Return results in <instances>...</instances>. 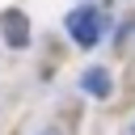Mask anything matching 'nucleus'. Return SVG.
<instances>
[{
    "label": "nucleus",
    "mask_w": 135,
    "mask_h": 135,
    "mask_svg": "<svg viewBox=\"0 0 135 135\" xmlns=\"http://www.w3.org/2000/svg\"><path fill=\"white\" fill-rule=\"evenodd\" d=\"M68 34H72L80 46H97V38L105 34L101 8H72V13H68Z\"/></svg>",
    "instance_id": "obj_1"
},
{
    "label": "nucleus",
    "mask_w": 135,
    "mask_h": 135,
    "mask_svg": "<svg viewBox=\"0 0 135 135\" xmlns=\"http://www.w3.org/2000/svg\"><path fill=\"white\" fill-rule=\"evenodd\" d=\"M0 21H4V38H8L13 46H30V25H25L21 13H4Z\"/></svg>",
    "instance_id": "obj_2"
},
{
    "label": "nucleus",
    "mask_w": 135,
    "mask_h": 135,
    "mask_svg": "<svg viewBox=\"0 0 135 135\" xmlns=\"http://www.w3.org/2000/svg\"><path fill=\"white\" fill-rule=\"evenodd\" d=\"M84 89H89L93 97H105V93H110V76H105L101 68H93V72L84 76Z\"/></svg>",
    "instance_id": "obj_3"
},
{
    "label": "nucleus",
    "mask_w": 135,
    "mask_h": 135,
    "mask_svg": "<svg viewBox=\"0 0 135 135\" xmlns=\"http://www.w3.org/2000/svg\"><path fill=\"white\" fill-rule=\"evenodd\" d=\"M42 135H59V131H42Z\"/></svg>",
    "instance_id": "obj_4"
}]
</instances>
